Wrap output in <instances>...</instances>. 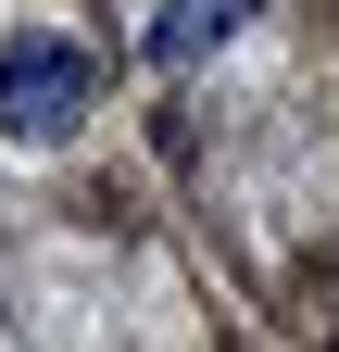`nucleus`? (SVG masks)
I'll use <instances>...</instances> for the list:
<instances>
[{
  "label": "nucleus",
  "instance_id": "nucleus-1",
  "mask_svg": "<svg viewBox=\"0 0 339 352\" xmlns=\"http://www.w3.org/2000/svg\"><path fill=\"white\" fill-rule=\"evenodd\" d=\"M89 101H101V76H89L75 38H13V51H0V139L51 151V139L89 126Z\"/></svg>",
  "mask_w": 339,
  "mask_h": 352
},
{
  "label": "nucleus",
  "instance_id": "nucleus-2",
  "mask_svg": "<svg viewBox=\"0 0 339 352\" xmlns=\"http://www.w3.org/2000/svg\"><path fill=\"white\" fill-rule=\"evenodd\" d=\"M251 13H264V0H163V13H151V63H201V51H226Z\"/></svg>",
  "mask_w": 339,
  "mask_h": 352
}]
</instances>
